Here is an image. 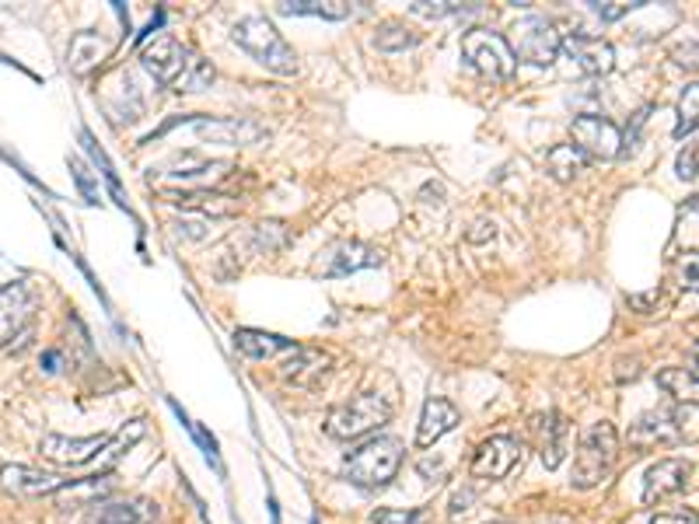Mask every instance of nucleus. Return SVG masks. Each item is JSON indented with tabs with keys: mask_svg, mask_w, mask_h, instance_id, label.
<instances>
[{
	"mask_svg": "<svg viewBox=\"0 0 699 524\" xmlns=\"http://www.w3.org/2000/svg\"><path fill=\"white\" fill-rule=\"evenodd\" d=\"M462 57L476 74H483L487 81H511L518 70V57L511 50V42L490 29H469L462 36Z\"/></svg>",
	"mask_w": 699,
	"mask_h": 524,
	"instance_id": "6",
	"label": "nucleus"
},
{
	"mask_svg": "<svg viewBox=\"0 0 699 524\" xmlns=\"http://www.w3.org/2000/svg\"><path fill=\"white\" fill-rule=\"evenodd\" d=\"M409 11L420 14V18H448V14H458V11H466L462 4H430V0H417V4H409Z\"/></svg>",
	"mask_w": 699,
	"mask_h": 524,
	"instance_id": "36",
	"label": "nucleus"
},
{
	"mask_svg": "<svg viewBox=\"0 0 699 524\" xmlns=\"http://www.w3.org/2000/svg\"><path fill=\"white\" fill-rule=\"evenodd\" d=\"M696 364H699V346H696Z\"/></svg>",
	"mask_w": 699,
	"mask_h": 524,
	"instance_id": "44",
	"label": "nucleus"
},
{
	"mask_svg": "<svg viewBox=\"0 0 699 524\" xmlns=\"http://www.w3.org/2000/svg\"><path fill=\"white\" fill-rule=\"evenodd\" d=\"M699 130V84H689L679 99V127H675V137H686Z\"/></svg>",
	"mask_w": 699,
	"mask_h": 524,
	"instance_id": "32",
	"label": "nucleus"
},
{
	"mask_svg": "<svg viewBox=\"0 0 699 524\" xmlns=\"http://www.w3.org/2000/svg\"><path fill=\"white\" fill-rule=\"evenodd\" d=\"M619 458V434L609 420L591 423L581 434V444H577V458H573V486L577 490H591L598 486L606 475L612 472Z\"/></svg>",
	"mask_w": 699,
	"mask_h": 524,
	"instance_id": "5",
	"label": "nucleus"
},
{
	"mask_svg": "<svg viewBox=\"0 0 699 524\" xmlns=\"http://www.w3.org/2000/svg\"><path fill=\"white\" fill-rule=\"evenodd\" d=\"M280 14H311V18H329L340 21L353 14V4H343V0H283L277 4Z\"/></svg>",
	"mask_w": 699,
	"mask_h": 524,
	"instance_id": "29",
	"label": "nucleus"
},
{
	"mask_svg": "<svg viewBox=\"0 0 699 524\" xmlns=\"http://www.w3.org/2000/svg\"><path fill=\"white\" fill-rule=\"evenodd\" d=\"M458 406L441 395H433L427 399V406H423V416H420V426H417V444L420 447H430V444H438L445 434H451L455 426H458Z\"/></svg>",
	"mask_w": 699,
	"mask_h": 524,
	"instance_id": "21",
	"label": "nucleus"
},
{
	"mask_svg": "<svg viewBox=\"0 0 699 524\" xmlns=\"http://www.w3.org/2000/svg\"><path fill=\"white\" fill-rule=\"evenodd\" d=\"M70 172H74V179L81 185V193L88 196V203H94V189H91V179H88V169H84L81 158H70Z\"/></svg>",
	"mask_w": 699,
	"mask_h": 524,
	"instance_id": "40",
	"label": "nucleus"
},
{
	"mask_svg": "<svg viewBox=\"0 0 699 524\" xmlns=\"http://www.w3.org/2000/svg\"><path fill=\"white\" fill-rule=\"evenodd\" d=\"M332 364V356L322 353V350H291V361H283L280 364V377L287 381V385H301V389H311L316 381L329 371Z\"/></svg>",
	"mask_w": 699,
	"mask_h": 524,
	"instance_id": "22",
	"label": "nucleus"
},
{
	"mask_svg": "<svg viewBox=\"0 0 699 524\" xmlns=\"http://www.w3.org/2000/svg\"><path fill=\"white\" fill-rule=\"evenodd\" d=\"M650 524H699V517L696 511H665L650 517Z\"/></svg>",
	"mask_w": 699,
	"mask_h": 524,
	"instance_id": "39",
	"label": "nucleus"
},
{
	"mask_svg": "<svg viewBox=\"0 0 699 524\" xmlns=\"http://www.w3.org/2000/svg\"><path fill=\"white\" fill-rule=\"evenodd\" d=\"M570 140H573V148L581 151L588 161H612L622 154V133L619 127L612 123V119L606 115H577L573 123H570Z\"/></svg>",
	"mask_w": 699,
	"mask_h": 524,
	"instance_id": "8",
	"label": "nucleus"
},
{
	"mask_svg": "<svg viewBox=\"0 0 699 524\" xmlns=\"http://www.w3.org/2000/svg\"><path fill=\"white\" fill-rule=\"evenodd\" d=\"M36 312V298L26 283H14V288L0 291V350L11 340H29V325Z\"/></svg>",
	"mask_w": 699,
	"mask_h": 524,
	"instance_id": "10",
	"label": "nucleus"
},
{
	"mask_svg": "<svg viewBox=\"0 0 699 524\" xmlns=\"http://www.w3.org/2000/svg\"><path fill=\"white\" fill-rule=\"evenodd\" d=\"M381 262H385V255L375 245H365V242H336V245H329L322 252L319 270H322V276H347V273H357V270L381 266Z\"/></svg>",
	"mask_w": 699,
	"mask_h": 524,
	"instance_id": "12",
	"label": "nucleus"
},
{
	"mask_svg": "<svg viewBox=\"0 0 699 524\" xmlns=\"http://www.w3.org/2000/svg\"><path fill=\"white\" fill-rule=\"evenodd\" d=\"M176 234L186 238V242H203V238L210 234V224L207 221H172Z\"/></svg>",
	"mask_w": 699,
	"mask_h": 524,
	"instance_id": "37",
	"label": "nucleus"
},
{
	"mask_svg": "<svg viewBox=\"0 0 699 524\" xmlns=\"http://www.w3.org/2000/svg\"><path fill=\"white\" fill-rule=\"evenodd\" d=\"M525 462V447L511 434H493L472 451V475L479 480H508Z\"/></svg>",
	"mask_w": 699,
	"mask_h": 524,
	"instance_id": "9",
	"label": "nucleus"
},
{
	"mask_svg": "<svg viewBox=\"0 0 699 524\" xmlns=\"http://www.w3.org/2000/svg\"><path fill=\"white\" fill-rule=\"evenodd\" d=\"M14 283H26V273L14 270L11 262H8L4 255H0V291H4V288H14Z\"/></svg>",
	"mask_w": 699,
	"mask_h": 524,
	"instance_id": "41",
	"label": "nucleus"
},
{
	"mask_svg": "<svg viewBox=\"0 0 699 524\" xmlns=\"http://www.w3.org/2000/svg\"><path fill=\"white\" fill-rule=\"evenodd\" d=\"M106 447H109V437H106V434H94V437L46 434V437L39 441L42 458H50V462H57V465H84V462H91L94 455H102Z\"/></svg>",
	"mask_w": 699,
	"mask_h": 524,
	"instance_id": "14",
	"label": "nucleus"
},
{
	"mask_svg": "<svg viewBox=\"0 0 699 524\" xmlns=\"http://www.w3.org/2000/svg\"><path fill=\"white\" fill-rule=\"evenodd\" d=\"M392 399L389 395H378V392H360L353 395L343 406L329 410L326 416V434L332 441H357V437H368L378 426H385L392 420Z\"/></svg>",
	"mask_w": 699,
	"mask_h": 524,
	"instance_id": "4",
	"label": "nucleus"
},
{
	"mask_svg": "<svg viewBox=\"0 0 699 524\" xmlns=\"http://www.w3.org/2000/svg\"><path fill=\"white\" fill-rule=\"evenodd\" d=\"M692 465L686 458H661L643 472V500L647 504H658L675 493H682L689 486Z\"/></svg>",
	"mask_w": 699,
	"mask_h": 524,
	"instance_id": "15",
	"label": "nucleus"
},
{
	"mask_svg": "<svg viewBox=\"0 0 699 524\" xmlns=\"http://www.w3.org/2000/svg\"><path fill=\"white\" fill-rule=\"evenodd\" d=\"M231 39H234V46H242V50H246L256 63H262L267 70H273V74H280V78H294L298 70H301L294 46L287 42V39L273 29V21H267L262 14H249V18H242V21H234Z\"/></svg>",
	"mask_w": 699,
	"mask_h": 524,
	"instance_id": "2",
	"label": "nucleus"
},
{
	"mask_svg": "<svg viewBox=\"0 0 699 524\" xmlns=\"http://www.w3.org/2000/svg\"><path fill=\"white\" fill-rule=\"evenodd\" d=\"M112 490V480L109 475H84V480H70L63 483L53 500L60 507H94V504H102V496Z\"/></svg>",
	"mask_w": 699,
	"mask_h": 524,
	"instance_id": "23",
	"label": "nucleus"
},
{
	"mask_svg": "<svg viewBox=\"0 0 699 524\" xmlns=\"http://www.w3.org/2000/svg\"><path fill=\"white\" fill-rule=\"evenodd\" d=\"M679 280L686 291H699V252H689L679 259Z\"/></svg>",
	"mask_w": 699,
	"mask_h": 524,
	"instance_id": "35",
	"label": "nucleus"
},
{
	"mask_svg": "<svg viewBox=\"0 0 699 524\" xmlns=\"http://www.w3.org/2000/svg\"><path fill=\"white\" fill-rule=\"evenodd\" d=\"M560 53H567L577 70L588 78H601V74H609V70L616 67V50L606 42V39H595V36H567L563 46H560Z\"/></svg>",
	"mask_w": 699,
	"mask_h": 524,
	"instance_id": "13",
	"label": "nucleus"
},
{
	"mask_svg": "<svg viewBox=\"0 0 699 524\" xmlns=\"http://www.w3.org/2000/svg\"><path fill=\"white\" fill-rule=\"evenodd\" d=\"M402 465V444L396 437H371L343 458V475L360 490L389 486Z\"/></svg>",
	"mask_w": 699,
	"mask_h": 524,
	"instance_id": "3",
	"label": "nucleus"
},
{
	"mask_svg": "<svg viewBox=\"0 0 699 524\" xmlns=\"http://www.w3.org/2000/svg\"><path fill=\"white\" fill-rule=\"evenodd\" d=\"M67 480L32 465H4L0 468V490L11 496H53Z\"/></svg>",
	"mask_w": 699,
	"mask_h": 524,
	"instance_id": "16",
	"label": "nucleus"
},
{
	"mask_svg": "<svg viewBox=\"0 0 699 524\" xmlns=\"http://www.w3.org/2000/svg\"><path fill=\"white\" fill-rule=\"evenodd\" d=\"M140 63L168 91H203V88L213 84L210 60H203L192 46H182L176 36H168V32L143 46Z\"/></svg>",
	"mask_w": 699,
	"mask_h": 524,
	"instance_id": "1",
	"label": "nucleus"
},
{
	"mask_svg": "<svg viewBox=\"0 0 699 524\" xmlns=\"http://www.w3.org/2000/svg\"><path fill=\"white\" fill-rule=\"evenodd\" d=\"M143 431H148V426H143V420H130V423L123 426V431L116 434V441H109V447L102 451V455H106V458H102V462H106V468H109V465H116V458H123L127 451H130V447L143 437Z\"/></svg>",
	"mask_w": 699,
	"mask_h": 524,
	"instance_id": "31",
	"label": "nucleus"
},
{
	"mask_svg": "<svg viewBox=\"0 0 699 524\" xmlns=\"http://www.w3.org/2000/svg\"><path fill=\"white\" fill-rule=\"evenodd\" d=\"M164 203L182 206V210H203L210 218H234L242 203L234 196L221 193V189H161Z\"/></svg>",
	"mask_w": 699,
	"mask_h": 524,
	"instance_id": "18",
	"label": "nucleus"
},
{
	"mask_svg": "<svg viewBox=\"0 0 699 524\" xmlns=\"http://www.w3.org/2000/svg\"><path fill=\"white\" fill-rule=\"evenodd\" d=\"M560 32L557 26H552L549 18L542 14H528V18H518L511 26V50L518 60L532 63V67H552L560 57Z\"/></svg>",
	"mask_w": 699,
	"mask_h": 524,
	"instance_id": "7",
	"label": "nucleus"
},
{
	"mask_svg": "<svg viewBox=\"0 0 699 524\" xmlns=\"http://www.w3.org/2000/svg\"><path fill=\"white\" fill-rule=\"evenodd\" d=\"M675 172H679L682 182L699 179V137L686 140V148L679 151V158H675Z\"/></svg>",
	"mask_w": 699,
	"mask_h": 524,
	"instance_id": "33",
	"label": "nucleus"
},
{
	"mask_svg": "<svg viewBox=\"0 0 699 524\" xmlns=\"http://www.w3.org/2000/svg\"><path fill=\"white\" fill-rule=\"evenodd\" d=\"M109 53H112V42L109 39H102L99 32H78L74 39H70L67 67L74 70V74H88V70L99 67Z\"/></svg>",
	"mask_w": 699,
	"mask_h": 524,
	"instance_id": "24",
	"label": "nucleus"
},
{
	"mask_svg": "<svg viewBox=\"0 0 699 524\" xmlns=\"http://www.w3.org/2000/svg\"><path fill=\"white\" fill-rule=\"evenodd\" d=\"M371 521L375 524H423L427 514L420 507H413V511H389V507H381V511L371 514Z\"/></svg>",
	"mask_w": 699,
	"mask_h": 524,
	"instance_id": "34",
	"label": "nucleus"
},
{
	"mask_svg": "<svg viewBox=\"0 0 699 524\" xmlns=\"http://www.w3.org/2000/svg\"><path fill=\"white\" fill-rule=\"evenodd\" d=\"M658 389H665L675 402L699 406V374L689 367H665L658 371Z\"/></svg>",
	"mask_w": 699,
	"mask_h": 524,
	"instance_id": "27",
	"label": "nucleus"
},
{
	"mask_svg": "<svg viewBox=\"0 0 699 524\" xmlns=\"http://www.w3.org/2000/svg\"><path fill=\"white\" fill-rule=\"evenodd\" d=\"M570 441H573V431L567 416L560 413H546L536 420V447H539V458L546 468H560L567 451H570Z\"/></svg>",
	"mask_w": 699,
	"mask_h": 524,
	"instance_id": "17",
	"label": "nucleus"
},
{
	"mask_svg": "<svg viewBox=\"0 0 699 524\" xmlns=\"http://www.w3.org/2000/svg\"><path fill=\"white\" fill-rule=\"evenodd\" d=\"M234 346L242 350L246 356H256V361H267V356L283 353V350H298L294 340H283V336H273V332H259V329H238L234 332Z\"/></svg>",
	"mask_w": 699,
	"mask_h": 524,
	"instance_id": "26",
	"label": "nucleus"
},
{
	"mask_svg": "<svg viewBox=\"0 0 699 524\" xmlns=\"http://www.w3.org/2000/svg\"><path fill=\"white\" fill-rule=\"evenodd\" d=\"M231 172L228 161H203L197 154H182L172 164H164V175L168 179H186V182H200V189H207L213 179H221Z\"/></svg>",
	"mask_w": 699,
	"mask_h": 524,
	"instance_id": "25",
	"label": "nucleus"
},
{
	"mask_svg": "<svg viewBox=\"0 0 699 524\" xmlns=\"http://www.w3.org/2000/svg\"><path fill=\"white\" fill-rule=\"evenodd\" d=\"M88 524H158V507L148 500H102L91 507Z\"/></svg>",
	"mask_w": 699,
	"mask_h": 524,
	"instance_id": "20",
	"label": "nucleus"
},
{
	"mask_svg": "<svg viewBox=\"0 0 699 524\" xmlns=\"http://www.w3.org/2000/svg\"><path fill=\"white\" fill-rule=\"evenodd\" d=\"M643 0H630V4H591V11L601 18V21H619L622 14H630L633 8H640Z\"/></svg>",
	"mask_w": 699,
	"mask_h": 524,
	"instance_id": "38",
	"label": "nucleus"
},
{
	"mask_svg": "<svg viewBox=\"0 0 699 524\" xmlns=\"http://www.w3.org/2000/svg\"><path fill=\"white\" fill-rule=\"evenodd\" d=\"M472 500H476V493L472 490H458L455 496H451V517H458V514H466V511H472Z\"/></svg>",
	"mask_w": 699,
	"mask_h": 524,
	"instance_id": "42",
	"label": "nucleus"
},
{
	"mask_svg": "<svg viewBox=\"0 0 699 524\" xmlns=\"http://www.w3.org/2000/svg\"><path fill=\"white\" fill-rule=\"evenodd\" d=\"M375 46L381 53H402V50L420 46V32L409 29L406 21H385V26L375 32Z\"/></svg>",
	"mask_w": 699,
	"mask_h": 524,
	"instance_id": "30",
	"label": "nucleus"
},
{
	"mask_svg": "<svg viewBox=\"0 0 699 524\" xmlns=\"http://www.w3.org/2000/svg\"><path fill=\"white\" fill-rule=\"evenodd\" d=\"M679 437H682V416L675 410H647L643 416L633 420L630 434H626V441H630V447H637V451L671 444Z\"/></svg>",
	"mask_w": 699,
	"mask_h": 524,
	"instance_id": "11",
	"label": "nucleus"
},
{
	"mask_svg": "<svg viewBox=\"0 0 699 524\" xmlns=\"http://www.w3.org/2000/svg\"><path fill=\"white\" fill-rule=\"evenodd\" d=\"M192 127H197L200 140L228 148H246L262 137V127H256L252 119H192Z\"/></svg>",
	"mask_w": 699,
	"mask_h": 524,
	"instance_id": "19",
	"label": "nucleus"
},
{
	"mask_svg": "<svg viewBox=\"0 0 699 524\" xmlns=\"http://www.w3.org/2000/svg\"><path fill=\"white\" fill-rule=\"evenodd\" d=\"M546 169H549V175L557 182H573L577 175L588 169V158L577 151L573 144H557V148H549V154H546Z\"/></svg>",
	"mask_w": 699,
	"mask_h": 524,
	"instance_id": "28",
	"label": "nucleus"
},
{
	"mask_svg": "<svg viewBox=\"0 0 699 524\" xmlns=\"http://www.w3.org/2000/svg\"><path fill=\"white\" fill-rule=\"evenodd\" d=\"M42 364H46V371L53 374V371H57V364H60V353H57V350H50V353L42 356Z\"/></svg>",
	"mask_w": 699,
	"mask_h": 524,
	"instance_id": "43",
	"label": "nucleus"
}]
</instances>
